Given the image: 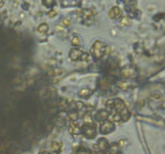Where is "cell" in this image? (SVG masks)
<instances>
[{"mask_svg": "<svg viewBox=\"0 0 165 154\" xmlns=\"http://www.w3.org/2000/svg\"><path fill=\"white\" fill-rule=\"evenodd\" d=\"M104 51H105L104 43L100 42V41H97L91 48V53L96 58H100L103 55Z\"/></svg>", "mask_w": 165, "mask_h": 154, "instance_id": "obj_1", "label": "cell"}, {"mask_svg": "<svg viewBox=\"0 0 165 154\" xmlns=\"http://www.w3.org/2000/svg\"><path fill=\"white\" fill-rule=\"evenodd\" d=\"M81 133L84 134V136L89 139H93L96 136V128L93 124H86L84 125Z\"/></svg>", "mask_w": 165, "mask_h": 154, "instance_id": "obj_2", "label": "cell"}, {"mask_svg": "<svg viewBox=\"0 0 165 154\" xmlns=\"http://www.w3.org/2000/svg\"><path fill=\"white\" fill-rule=\"evenodd\" d=\"M114 124L110 122V121H105L103 122L102 124L100 127V132L102 134H107V133H110L111 132H113L114 130Z\"/></svg>", "mask_w": 165, "mask_h": 154, "instance_id": "obj_3", "label": "cell"}, {"mask_svg": "<svg viewBox=\"0 0 165 154\" xmlns=\"http://www.w3.org/2000/svg\"><path fill=\"white\" fill-rule=\"evenodd\" d=\"M112 108H114L116 112H118L119 113L123 109L126 108V106L123 100H121L119 99H115V100H113V107Z\"/></svg>", "mask_w": 165, "mask_h": 154, "instance_id": "obj_4", "label": "cell"}, {"mask_svg": "<svg viewBox=\"0 0 165 154\" xmlns=\"http://www.w3.org/2000/svg\"><path fill=\"white\" fill-rule=\"evenodd\" d=\"M85 52L81 51L80 50H78V49H72L69 56H70V58L72 59V60H77L80 59L81 60V57L83 56Z\"/></svg>", "mask_w": 165, "mask_h": 154, "instance_id": "obj_5", "label": "cell"}, {"mask_svg": "<svg viewBox=\"0 0 165 154\" xmlns=\"http://www.w3.org/2000/svg\"><path fill=\"white\" fill-rule=\"evenodd\" d=\"M68 132L72 135L75 136V135H78L80 133V130L73 122H71L69 124V127H68Z\"/></svg>", "mask_w": 165, "mask_h": 154, "instance_id": "obj_6", "label": "cell"}, {"mask_svg": "<svg viewBox=\"0 0 165 154\" xmlns=\"http://www.w3.org/2000/svg\"><path fill=\"white\" fill-rule=\"evenodd\" d=\"M62 143L58 142V141H53L51 144V149L53 152H55L56 153H59L61 151L62 149Z\"/></svg>", "mask_w": 165, "mask_h": 154, "instance_id": "obj_7", "label": "cell"}, {"mask_svg": "<svg viewBox=\"0 0 165 154\" xmlns=\"http://www.w3.org/2000/svg\"><path fill=\"white\" fill-rule=\"evenodd\" d=\"M108 117V112L105 110H102V111L98 112L96 115V120L98 121H102V120H105L107 119Z\"/></svg>", "mask_w": 165, "mask_h": 154, "instance_id": "obj_8", "label": "cell"}, {"mask_svg": "<svg viewBox=\"0 0 165 154\" xmlns=\"http://www.w3.org/2000/svg\"><path fill=\"white\" fill-rule=\"evenodd\" d=\"M119 115H120V117H121V120H123V121H126L129 118H130V112L127 110V108H124L122 111L119 112Z\"/></svg>", "mask_w": 165, "mask_h": 154, "instance_id": "obj_9", "label": "cell"}, {"mask_svg": "<svg viewBox=\"0 0 165 154\" xmlns=\"http://www.w3.org/2000/svg\"><path fill=\"white\" fill-rule=\"evenodd\" d=\"M108 142L106 141V139H101L98 141V147L99 149L102 150V151H106L108 149Z\"/></svg>", "mask_w": 165, "mask_h": 154, "instance_id": "obj_10", "label": "cell"}, {"mask_svg": "<svg viewBox=\"0 0 165 154\" xmlns=\"http://www.w3.org/2000/svg\"><path fill=\"white\" fill-rule=\"evenodd\" d=\"M122 14V11H120V9L118 7H114L113 8L110 12V16L111 18H119Z\"/></svg>", "mask_w": 165, "mask_h": 154, "instance_id": "obj_11", "label": "cell"}, {"mask_svg": "<svg viewBox=\"0 0 165 154\" xmlns=\"http://www.w3.org/2000/svg\"><path fill=\"white\" fill-rule=\"evenodd\" d=\"M134 73H135V71L134 70H132V69H124L123 70V72H122V75H123V76H124L125 78H131V76L134 75Z\"/></svg>", "mask_w": 165, "mask_h": 154, "instance_id": "obj_12", "label": "cell"}, {"mask_svg": "<svg viewBox=\"0 0 165 154\" xmlns=\"http://www.w3.org/2000/svg\"><path fill=\"white\" fill-rule=\"evenodd\" d=\"M92 93V91H90L89 89L87 88H84V89H81L79 92V96L80 97H83V98H86L88 97L89 96H90Z\"/></svg>", "mask_w": 165, "mask_h": 154, "instance_id": "obj_13", "label": "cell"}, {"mask_svg": "<svg viewBox=\"0 0 165 154\" xmlns=\"http://www.w3.org/2000/svg\"><path fill=\"white\" fill-rule=\"evenodd\" d=\"M48 30V26L47 25L46 23L41 24L38 28V31L40 33H45Z\"/></svg>", "mask_w": 165, "mask_h": 154, "instance_id": "obj_14", "label": "cell"}, {"mask_svg": "<svg viewBox=\"0 0 165 154\" xmlns=\"http://www.w3.org/2000/svg\"><path fill=\"white\" fill-rule=\"evenodd\" d=\"M118 85L121 89L123 90V91H126L129 87V83H127V82H119Z\"/></svg>", "mask_w": 165, "mask_h": 154, "instance_id": "obj_15", "label": "cell"}, {"mask_svg": "<svg viewBox=\"0 0 165 154\" xmlns=\"http://www.w3.org/2000/svg\"><path fill=\"white\" fill-rule=\"evenodd\" d=\"M84 121L87 124H93V119H92L91 116L88 115V114L84 116Z\"/></svg>", "mask_w": 165, "mask_h": 154, "instance_id": "obj_16", "label": "cell"}, {"mask_svg": "<svg viewBox=\"0 0 165 154\" xmlns=\"http://www.w3.org/2000/svg\"><path fill=\"white\" fill-rule=\"evenodd\" d=\"M71 43H72V45H74V46H78L80 43V38H78V36H74V37L72 38V40H71Z\"/></svg>", "mask_w": 165, "mask_h": 154, "instance_id": "obj_17", "label": "cell"}, {"mask_svg": "<svg viewBox=\"0 0 165 154\" xmlns=\"http://www.w3.org/2000/svg\"><path fill=\"white\" fill-rule=\"evenodd\" d=\"M43 3L46 5L47 7H49L53 3V0H43Z\"/></svg>", "mask_w": 165, "mask_h": 154, "instance_id": "obj_18", "label": "cell"}, {"mask_svg": "<svg viewBox=\"0 0 165 154\" xmlns=\"http://www.w3.org/2000/svg\"><path fill=\"white\" fill-rule=\"evenodd\" d=\"M121 23H122L123 24H124V25H128V24L130 23V21H129V19H128L127 17H124L123 19L121 20Z\"/></svg>", "mask_w": 165, "mask_h": 154, "instance_id": "obj_19", "label": "cell"}, {"mask_svg": "<svg viewBox=\"0 0 165 154\" xmlns=\"http://www.w3.org/2000/svg\"><path fill=\"white\" fill-rule=\"evenodd\" d=\"M63 23L64 25L66 26V27H68V26L70 25V23H71V22H70V20L69 19H63Z\"/></svg>", "mask_w": 165, "mask_h": 154, "instance_id": "obj_20", "label": "cell"}, {"mask_svg": "<svg viewBox=\"0 0 165 154\" xmlns=\"http://www.w3.org/2000/svg\"><path fill=\"white\" fill-rule=\"evenodd\" d=\"M69 117L72 119V120H75L77 118V115H76V113H72V114L69 115Z\"/></svg>", "mask_w": 165, "mask_h": 154, "instance_id": "obj_21", "label": "cell"}, {"mask_svg": "<svg viewBox=\"0 0 165 154\" xmlns=\"http://www.w3.org/2000/svg\"><path fill=\"white\" fill-rule=\"evenodd\" d=\"M76 106L77 107V108H78V109H81V108H82V107H83V104H82V103H80V102H77L76 104Z\"/></svg>", "mask_w": 165, "mask_h": 154, "instance_id": "obj_22", "label": "cell"}, {"mask_svg": "<svg viewBox=\"0 0 165 154\" xmlns=\"http://www.w3.org/2000/svg\"><path fill=\"white\" fill-rule=\"evenodd\" d=\"M40 154H50L49 153H48V152H44V153H42Z\"/></svg>", "mask_w": 165, "mask_h": 154, "instance_id": "obj_23", "label": "cell"}]
</instances>
